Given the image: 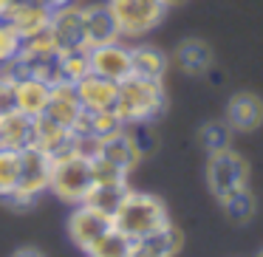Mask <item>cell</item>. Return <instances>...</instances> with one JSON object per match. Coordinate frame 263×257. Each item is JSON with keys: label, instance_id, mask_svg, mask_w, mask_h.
<instances>
[{"label": "cell", "instance_id": "1", "mask_svg": "<svg viewBox=\"0 0 263 257\" xmlns=\"http://www.w3.org/2000/svg\"><path fill=\"white\" fill-rule=\"evenodd\" d=\"M167 108V93L159 80H144V76H125L119 82V93H116L114 113L130 125H150L156 116H161Z\"/></svg>", "mask_w": 263, "mask_h": 257}, {"label": "cell", "instance_id": "2", "mask_svg": "<svg viewBox=\"0 0 263 257\" xmlns=\"http://www.w3.org/2000/svg\"><path fill=\"white\" fill-rule=\"evenodd\" d=\"M167 223H170V215H167L164 201L150 192H136V189H127L125 201L114 212V229H119L130 240L159 232Z\"/></svg>", "mask_w": 263, "mask_h": 257}, {"label": "cell", "instance_id": "3", "mask_svg": "<svg viewBox=\"0 0 263 257\" xmlns=\"http://www.w3.org/2000/svg\"><path fill=\"white\" fill-rule=\"evenodd\" d=\"M206 184H210V192L218 198V204H223V201H229L249 189V164L232 147L210 153V161H206Z\"/></svg>", "mask_w": 263, "mask_h": 257}, {"label": "cell", "instance_id": "4", "mask_svg": "<svg viewBox=\"0 0 263 257\" xmlns=\"http://www.w3.org/2000/svg\"><path fill=\"white\" fill-rule=\"evenodd\" d=\"M91 187H93V175H91V161L88 159L77 155L74 150H68V153L54 159L48 189H51L60 201L77 206V204L85 201V195L91 192Z\"/></svg>", "mask_w": 263, "mask_h": 257}, {"label": "cell", "instance_id": "5", "mask_svg": "<svg viewBox=\"0 0 263 257\" xmlns=\"http://www.w3.org/2000/svg\"><path fill=\"white\" fill-rule=\"evenodd\" d=\"M119 37H144L164 20L170 9L161 0H105Z\"/></svg>", "mask_w": 263, "mask_h": 257}, {"label": "cell", "instance_id": "6", "mask_svg": "<svg viewBox=\"0 0 263 257\" xmlns=\"http://www.w3.org/2000/svg\"><path fill=\"white\" fill-rule=\"evenodd\" d=\"M51 167L54 159L43 150H37L34 144L26 150H20V178H17V189L29 198H40L51 184Z\"/></svg>", "mask_w": 263, "mask_h": 257}, {"label": "cell", "instance_id": "7", "mask_svg": "<svg viewBox=\"0 0 263 257\" xmlns=\"http://www.w3.org/2000/svg\"><path fill=\"white\" fill-rule=\"evenodd\" d=\"M88 68L97 76L122 82L125 76H130V48L122 40L91 48V51H88Z\"/></svg>", "mask_w": 263, "mask_h": 257}, {"label": "cell", "instance_id": "8", "mask_svg": "<svg viewBox=\"0 0 263 257\" xmlns=\"http://www.w3.org/2000/svg\"><path fill=\"white\" fill-rule=\"evenodd\" d=\"M110 226H114V218L110 215H105V212L93 209V206H88V204H77V209L71 212V218H68V238L74 240V246H80V249L85 251L88 246L102 238Z\"/></svg>", "mask_w": 263, "mask_h": 257}, {"label": "cell", "instance_id": "9", "mask_svg": "<svg viewBox=\"0 0 263 257\" xmlns=\"http://www.w3.org/2000/svg\"><path fill=\"white\" fill-rule=\"evenodd\" d=\"M232 133H252L263 125V99L252 91H238L227 102V119Z\"/></svg>", "mask_w": 263, "mask_h": 257}, {"label": "cell", "instance_id": "10", "mask_svg": "<svg viewBox=\"0 0 263 257\" xmlns=\"http://www.w3.org/2000/svg\"><path fill=\"white\" fill-rule=\"evenodd\" d=\"M85 113L80 96H77V88L71 82H57L51 85V93H48V105H46V113L48 119H54L57 125L74 130V125L80 122V116Z\"/></svg>", "mask_w": 263, "mask_h": 257}, {"label": "cell", "instance_id": "11", "mask_svg": "<svg viewBox=\"0 0 263 257\" xmlns=\"http://www.w3.org/2000/svg\"><path fill=\"white\" fill-rule=\"evenodd\" d=\"M9 26L17 31L20 40L37 37L43 31H48L51 26V9L43 0H29V3H14V9L9 12Z\"/></svg>", "mask_w": 263, "mask_h": 257}, {"label": "cell", "instance_id": "12", "mask_svg": "<svg viewBox=\"0 0 263 257\" xmlns=\"http://www.w3.org/2000/svg\"><path fill=\"white\" fill-rule=\"evenodd\" d=\"M122 40L119 31H116V23L110 17V12L102 6H82V48L91 51L97 46H105V43Z\"/></svg>", "mask_w": 263, "mask_h": 257}, {"label": "cell", "instance_id": "13", "mask_svg": "<svg viewBox=\"0 0 263 257\" xmlns=\"http://www.w3.org/2000/svg\"><path fill=\"white\" fill-rule=\"evenodd\" d=\"M48 31H51V37H54V43H57L60 51L82 48V6L71 3V6L54 9Z\"/></svg>", "mask_w": 263, "mask_h": 257}, {"label": "cell", "instance_id": "14", "mask_svg": "<svg viewBox=\"0 0 263 257\" xmlns=\"http://www.w3.org/2000/svg\"><path fill=\"white\" fill-rule=\"evenodd\" d=\"M74 88H77V96H80L85 110H114L119 82L105 80V76H97V74H85Z\"/></svg>", "mask_w": 263, "mask_h": 257}, {"label": "cell", "instance_id": "15", "mask_svg": "<svg viewBox=\"0 0 263 257\" xmlns=\"http://www.w3.org/2000/svg\"><path fill=\"white\" fill-rule=\"evenodd\" d=\"M181 243H184L181 232H178L173 223H167L159 232L133 240L130 257H176L178 251H181Z\"/></svg>", "mask_w": 263, "mask_h": 257}, {"label": "cell", "instance_id": "16", "mask_svg": "<svg viewBox=\"0 0 263 257\" xmlns=\"http://www.w3.org/2000/svg\"><path fill=\"white\" fill-rule=\"evenodd\" d=\"M71 142H74V130L57 125V122L48 119V116H37L34 119V139H31V144H34L37 150H43V153H48L51 159H57V155H63L71 150Z\"/></svg>", "mask_w": 263, "mask_h": 257}, {"label": "cell", "instance_id": "17", "mask_svg": "<svg viewBox=\"0 0 263 257\" xmlns=\"http://www.w3.org/2000/svg\"><path fill=\"white\" fill-rule=\"evenodd\" d=\"M99 155L108 161H114L116 167H122L125 172H130L133 167L142 161V150H139L136 139H133V133L127 130H119L114 133V136L102 139V147H99Z\"/></svg>", "mask_w": 263, "mask_h": 257}, {"label": "cell", "instance_id": "18", "mask_svg": "<svg viewBox=\"0 0 263 257\" xmlns=\"http://www.w3.org/2000/svg\"><path fill=\"white\" fill-rule=\"evenodd\" d=\"M48 93H51V85H48V82H43L40 76H26V80L14 82L17 110H20V113H26L29 119H37V116L46 113Z\"/></svg>", "mask_w": 263, "mask_h": 257}, {"label": "cell", "instance_id": "19", "mask_svg": "<svg viewBox=\"0 0 263 257\" xmlns=\"http://www.w3.org/2000/svg\"><path fill=\"white\" fill-rule=\"evenodd\" d=\"M34 139V119H29L20 110L0 116V147L3 150H26Z\"/></svg>", "mask_w": 263, "mask_h": 257}, {"label": "cell", "instance_id": "20", "mask_svg": "<svg viewBox=\"0 0 263 257\" xmlns=\"http://www.w3.org/2000/svg\"><path fill=\"white\" fill-rule=\"evenodd\" d=\"M173 60H176L178 68L187 76H204L215 65V54H212V48L204 40H184L176 48V57Z\"/></svg>", "mask_w": 263, "mask_h": 257}, {"label": "cell", "instance_id": "21", "mask_svg": "<svg viewBox=\"0 0 263 257\" xmlns=\"http://www.w3.org/2000/svg\"><path fill=\"white\" fill-rule=\"evenodd\" d=\"M170 68V57L156 46H133L130 48V74L144 80H164Z\"/></svg>", "mask_w": 263, "mask_h": 257}, {"label": "cell", "instance_id": "22", "mask_svg": "<svg viewBox=\"0 0 263 257\" xmlns=\"http://www.w3.org/2000/svg\"><path fill=\"white\" fill-rule=\"evenodd\" d=\"M125 122L114 113V110H85L80 116V122L74 125V133H85V136H93V139H108L114 133L125 130Z\"/></svg>", "mask_w": 263, "mask_h": 257}, {"label": "cell", "instance_id": "23", "mask_svg": "<svg viewBox=\"0 0 263 257\" xmlns=\"http://www.w3.org/2000/svg\"><path fill=\"white\" fill-rule=\"evenodd\" d=\"M127 189H130L127 184H93L82 204H88V206H93V209H99V212L114 218V212L119 209V204L125 201Z\"/></svg>", "mask_w": 263, "mask_h": 257}, {"label": "cell", "instance_id": "24", "mask_svg": "<svg viewBox=\"0 0 263 257\" xmlns=\"http://www.w3.org/2000/svg\"><path fill=\"white\" fill-rule=\"evenodd\" d=\"M130 249H133V240L127 234H122L119 229L110 226L102 238L88 246L85 254L88 257H130Z\"/></svg>", "mask_w": 263, "mask_h": 257}, {"label": "cell", "instance_id": "25", "mask_svg": "<svg viewBox=\"0 0 263 257\" xmlns=\"http://www.w3.org/2000/svg\"><path fill=\"white\" fill-rule=\"evenodd\" d=\"M57 74H60V82H71V85H77L85 74H91V68H88V51L85 48L60 51L57 54Z\"/></svg>", "mask_w": 263, "mask_h": 257}, {"label": "cell", "instance_id": "26", "mask_svg": "<svg viewBox=\"0 0 263 257\" xmlns=\"http://www.w3.org/2000/svg\"><path fill=\"white\" fill-rule=\"evenodd\" d=\"M201 144H204L206 153H218V150L229 147V139H232V130H229L227 122H206L198 133Z\"/></svg>", "mask_w": 263, "mask_h": 257}, {"label": "cell", "instance_id": "27", "mask_svg": "<svg viewBox=\"0 0 263 257\" xmlns=\"http://www.w3.org/2000/svg\"><path fill=\"white\" fill-rule=\"evenodd\" d=\"M17 178H20V153L0 147V195L17 189Z\"/></svg>", "mask_w": 263, "mask_h": 257}, {"label": "cell", "instance_id": "28", "mask_svg": "<svg viewBox=\"0 0 263 257\" xmlns=\"http://www.w3.org/2000/svg\"><path fill=\"white\" fill-rule=\"evenodd\" d=\"M223 212H227V218L232 223H246V221H252L255 218V209H257V204H255V195L246 189V192H240V195H235V198H229V201H223Z\"/></svg>", "mask_w": 263, "mask_h": 257}, {"label": "cell", "instance_id": "29", "mask_svg": "<svg viewBox=\"0 0 263 257\" xmlns=\"http://www.w3.org/2000/svg\"><path fill=\"white\" fill-rule=\"evenodd\" d=\"M91 175H93V184H127V172L122 167H116L114 161L102 159H91Z\"/></svg>", "mask_w": 263, "mask_h": 257}, {"label": "cell", "instance_id": "30", "mask_svg": "<svg viewBox=\"0 0 263 257\" xmlns=\"http://www.w3.org/2000/svg\"><path fill=\"white\" fill-rule=\"evenodd\" d=\"M20 46H23V40H20L17 31L9 26V20H0V68L17 57Z\"/></svg>", "mask_w": 263, "mask_h": 257}, {"label": "cell", "instance_id": "31", "mask_svg": "<svg viewBox=\"0 0 263 257\" xmlns=\"http://www.w3.org/2000/svg\"><path fill=\"white\" fill-rule=\"evenodd\" d=\"M17 110V96H14V82L6 80V76H0V116L12 113Z\"/></svg>", "mask_w": 263, "mask_h": 257}, {"label": "cell", "instance_id": "32", "mask_svg": "<svg viewBox=\"0 0 263 257\" xmlns=\"http://www.w3.org/2000/svg\"><path fill=\"white\" fill-rule=\"evenodd\" d=\"M12 9H14V0H0V20H6Z\"/></svg>", "mask_w": 263, "mask_h": 257}, {"label": "cell", "instance_id": "33", "mask_svg": "<svg viewBox=\"0 0 263 257\" xmlns=\"http://www.w3.org/2000/svg\"><path fill=\"white\" fill-rule=\"evenodd\" d=\"M12 257H43V254L37 249H31V246H26V249H17Z\"/></svg>", "mask_w": 263, "mask_h": 257}, {"label": "cell", "instance_id": "34", "mask_svg": "<svg viewBox=\"0 0 263 257\" xmlns=\"http://www.w3.org/2000/svg\"><path fill=\"white\" fill-rule=\"evenodd\" d=\"M43 3H46V6H48V9H51V12H54V9L71 6V3H74V0H43Z\"/></svg>", "mask_w": 263, "mask_h": 257}, {"label": "cell", "instance_id": "35", "mask_svg": "<svg viewBox=\"0 0 263 257\" xmlns=\"http://www.w3.org/2000/svg\"><path fill=\"white\" fill-rule=\"evenodd\" d=\"M161 3H164L167 9H173V6H178V3H184V0H161Z\"/></svg>", "mask_w": 263, "mask_h": 257}, {"label": "cell", "instance_id": "36", "mask_svg": "<svg viewBox=\"0 0 263 257\" xmlns=\"http://www.w3.org/2000/svg\"><path fill=\"white\" fill-rule=\"evenodd\" d=\"M14 3H29V0H14Z\"/></svg>", "mask_w": 263, "mask_h": 257}, {"label": "cell", "instance_id": "37", "mask_svg": "<svg viewBox=\"0 0 263 257\" xmlns=\"http://www.w3.org/2000/svg\"><path fill=\"white\" fill-rule=\"evenodd\" d=\"M257 257H263V249H260V251H257Z\"/></svg>", "mask_w": 263, "mask_h": 257}]
</instances>
